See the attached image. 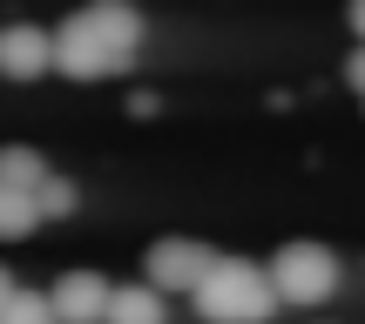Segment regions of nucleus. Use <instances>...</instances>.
I'll use <instances>...</instances> for the list:
<instances>
[{
  "label": "nucleus",
  "instance_id": "39448f33",
  "mask_svg": "<svg viewBox=\"0 0 365 324\" xmlns=\"http://www.w3.org/2000/svg\"><path fill=\"white\" fill-rule=\"evenodd\" d=\"M41 75H54V34L48 27H34V21H14V27H0V81H41Z\"/></svg>",
  "mask_w": 365,
  "mask_h": 324
},
{
  "label": "nucleus",
  "instance_id": "6e6552de",
  "mask_svg": "<svg viewBox=\"0 0 365 324\" xmlns=\"http://www.w3.org/2000/svg\"><path fill=\"white\" fill-rule=\"evenodd\" d=\"M41 223H48V216H41L34 189H14V182H0V244H27Z\"/></svg>",
  "mask_w": 365,
  "mask_h": 324
},
{
  "label": "nucleus",
  "instance_id": "0eeeda50",
  "mask_svg": "<svg viewBox=\"0 0 365 324\" xmlns=\"http://www.w3.org/2000/svg\"><path fill=\"white\" fill-rule=\"evenodd\" d=\"M108 324H170V291H156L149 277H143V284H115Z\"/></svg>",
  "mask_w": 365,
  "mask_h": 324
},
{
  "label": "nucleus",
  "instance_id": "9d476101",
  "mask_svg": "<svg viewBox=\"0 0 365 324\" xmlns=\"http://www.w3.org/2000/svg\"><path fill=\"white\" fill-rule=\"evenodd\" d=\"M0 324H61V318H54V298H48V291H14L7 311H0Z\"/></svg>",
  "mask_w": 365,
  "mask_h": 324
},
{
  "label": "nucleus",
  "instance_id": "20e7f679",
  "mask_svg": "<svg viewBox=\"0 0 365 324\" xmlns=\"http://www.w3.org/2000/svg\"><path fill=\"white\" fill-rule=\"evenodd\" d=\"M217 257H223V250L196 244V236H156L149 257H143V277L156 291H170V298H196V284L210 277V263H217Z\"/></svg>",
  "mask_w": 365,
  "mask_h": 324
},
{
  "label": "nucleus",
  "instance_id": "1a4fd4ad",
  "mask_svg": "<svg viewBox=\"0 0 365 324\" xmlns=\"http://www.w3.org/2000/svg\"><path fill=\"white\" fill-rule=\"evenodd\" d=\"M41 176H48V156L27 142H0V182H14V189H41Z\"/></svg>",
  "mask_w": 365,
  "mask_h": 324
},
{
  "label": "nucleus",
  "instance_id": "7ed1b4c3",
  "mask_svg": "<svg viewBox=\"0 0 365 324\" xmlns=\"http://www.w3.org/2000/svg\"><path fill=\"white\" fill-rule=\"evenodd\" d=\"M271 284H277V298H284V304H298V311H318V304L339 298L345 263H339V250H331V244H312V236H298V244H284V250L271 257Z\"/></svg>",
  "mask_w": 365,
  "mask_h": 324
},
{
  "label": "nucleus",
  "instance_id": "ddd939ff",
  "mask_svg": "<svg viewBox=\"0 0 365 324\" xmlns=\"http://www.w3.org/2000/svg\"><path fill=\"white\" fill-rule=\"evenodd\" d=\"M345 27H352V41H365V0H345Z\"/></svg>",
  "mask_w": 365,
  "mask_h": 324
},
{
  "label": "nucleus",
  "instance_id": "f03ea898",
  "mask_svg": "<svg viewBox=\"0 0 365 324\" xmlns=\"http://www.w3.org/2000/svg\"><path fill=\"white\" fill-rule=\"evenodd\" d=\"M190 304H196V318H203V324H271L284 298H277V284H271V263L217 257Z\"/></svg>",
  "mask_w": 365,
  "mask_h": 324
},
{
  "label": "nucleus",
  "instance_id": "423d86ee",
  "mask_svg": "<svg viewBox=\"0 0 365 324\" xmlns=\"http://www.w3.org/2000/svg\"><path fill=\"white\" fill-rule=\"evenodd\" d=\"M48 298H54V318H61V324H108L115 284H108L102 271H61Z\"/></svg>",
  "mask_w": 365,
  "mask_h": 324
},
{
  "label": "nucleus",
  "instance_id": "9b49d317",
  "mask_svg": "<svg viewBox=\"0 0 365 324\" xmlns=\"http://www.w3.org/2000/svg\"><path fill=\"white\" fill-rule=\"evenodd\" d=\"M34 203H41V216H48V223H61V216H75L81 196H75V182H68V176H54V169H48L41 189H34Z\"/></svg>",
  "mask_w": 365,
  "mask_h": 324
},
{
  "label": "nucleus",
  "instance_id": "f257e3e1",
  "mask_svg": "<svg viewBox=\"0 0 365 324\" xmlns=\"http://www.w3.org/2000/svg\"><path fill=\"white\" fill-rule=\"evenodd\" d=\"M143 41H149L143 7H129V0H88V7H75L61 27H54V75H68V81H115V75L135 68Z\"/></svg>",
  "mask_w": 365,
  "mask_h": 324
},
{
  "label": "nucleus",
  "instance_id": "4468645a",
  "mask_svg": "<svg viewBox=\"0 0 365 324\" xmlns=\"http://www.w3.org/2000/svg\"><path fill=\"white\" fill-rule=\"evenodd\" d=\"M14 291H21V284H14V271L0 263V311H7V298H14Z\"/></svg>",
  "mask_w": 365,
  "mask_h": 324
},
{
  "label": "nucleus",
  "instance_id": "f8f14e48",
  "mask_svg": "<svg viewBox=\"0 0 365 324\" xmlns=\"http://www.w3.org/2000/svg\"><path fill=\"white\" fill-rule=\"evenodd\" d=\"M345 81H352V95H365V41L352 48V61H345Z\"/></svg>",
  "mask_w": 365,
  "mask_h": 324
}]
</instances>
